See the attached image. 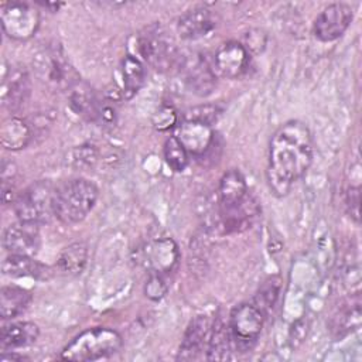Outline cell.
Masks as SVG:
<instances>
[{"mask_svg": "<svg viewBox=\"0 0 362 362\" xmlns=\"http://www.w3.org/2000/svg\"><path fill=\"white\" fill-rule=\"evenodd\" d=\"M180 250L173 238L161 236L143 243L136 249V262L148 274H167L178 263Z\"/></svg>", "mask_w": 362, "mask_h": 362, "instance_id": "obj_10", "label": "cell"}, {"mask_svg": "<svg viewBox=\"0 0 362 362\" xmlns=\"http://www.w3.org/2000/svg\"><path fill=\"white\" fill-rule=\"evenodd\" d=\"M137 48L143 59L156 71L165 72L181 65L180 54L173 38L158 24H151L139 35Z\"/></svg>", "mask_w": 362, "mask_h": 362, "instance_id": "obj_7", "label": "cell"}, {"mask_svg": "<svg viewBox=\"0 0 362 362\" xmlns=\"http://www.w3.org/2000/svg\"><path fill=\"white\" fill-rule=\"evenodd\" d=\"M37 4H40L41 7H45V8H48L49 11H58V8L59 7H62V3H37Z\"/></svg>", "mask_w": 362, "mask_h": 362, "instance_id": "obj_36", "label": "cell"}, {"mask_svg": "<svg viewBox=\"0 0 362 362\" xmlns=\"http://www.w3.org/2000/svg\"><path fill=\"white\" fill-rule=\"evenodd\" d=\"M122 335L109 327H93L78 334L62 351L61 359L89 362L105 359L120 351Z\"/></svg>", "mask_w": 362, "mask_h": 362, "instance_id": "obj_4", "label": "cell"}, {"mask_svg": "<svg viewBox=\"0 0 362 362\" xmlns=\"http://www.w3.org/2000/svg\"><path fill=\"white\" fill-rule=\"evenodd\" d=\"M354 20V10L345 3L327 6L313 23V34L321 42H331L344 35Z\"/></svg>", "mask_w": 362, "mask_h": 362, "instance_id": "obj_11", "label": "cell"}, {"mask_svg": "<svg viewBox=\"0 0 362 362\" xmlns=\"http://www.w3.org/2000/svg\"><path fill=\"white\" fill-rule=\"evenodd\" d=\"M40 328L30 321L10 322L1 327L0 348L1 351H13L34 344L38 339Z\"/></svg>", "mask_w": 362, "mask_h": 362, "instance_id": "obj_19", "label": "cell"}, {"mask_svg": "<svg viewBox=\"0 0 362 362\" xmlns=\"http://www.w3.org/2000/svg\"><path fill=\"white\" fill-rule=\"evenodd\" d=\"M120 72L123 79L122 96L124 99L133 98L146 81V66L134 55H126L120 62Z\"/></svg>", "mask_w": 362, "mask_h": 362, "instance_id": "obj_25", "label": "cell"}, {"mask_svg": "<svg viewBox=\"0 0 362 362\" xmlns=\"http://www.w3.org/2000/svg\"><path fill=\"white\" fill-rule=\"evenodd\" d=\"M218 20L212 10L204 6L187 10L177 21V33L182 40H199L216 28Z\"/></svg>", "mask_w": 362, "mask_h": 362, "instance_id": "obj_18", "label": "cell"}, {"mask_svg": "<svg viewBox=\"0 0 362 362\" xmlns=\"http://www.w3.org/2000/svg\"><path fill=\"white\" fill-rule=\"evenodd\" d=\"M168 291V286L163 274H150L148 280L144 284V294L153 301L161 300Z\"/></svg>", "mask_w": 362, "mask_h": 362, "instance_id": "obj_34", "label": "cell"}, {"mask_svg": "<svg viewBox=\"0 0 362 362\" xmlns=\"http://www.w3.org/2000/svg\"><path fill=\"white\" fill-rule=\"evenodd\" d=\"M153 127L158 132H167L170 129L177 127L178 124V113L171 105H161L151 117Z\"/></svg>", "mask_w": 362, "mask_h": 362, "instance_id": "obj_31", "label": "cell"}, {"mask_svg": "<svg viewBox=\"0 0 362 362\" xmlns=\"http://www.w3.org/2000/svg\"><path fill=\"white\" fill-rule=\"evenodd\" d=\"M219 218L225 233L242 232L250 228L260 215V204L249 191L243 174L228 170L218 185Z\"/></svg>", "mask_w": 362, "mask_h": 362, "instance_id": "obj_2", "label": "cell"}, {"mask_svg": "<svg viewBox=\"0 0 362 362\" xmlns=\"http://www.w3.org/2000/svg\"><path fill=\"white\" fill-rule=\"evenodd\" d=\"M99 197V188L86 178H72L55 187L54 216L72 225L83 221L95 208Z\"/></svg>", "mask_w": 362, "mask_h": 362, "instance_id": "obj_3", "label": "cell"}, {"mask_svg": "<svg viewBox=\"0 0 362 362\" xmlns=\"http://www.w3.org/2000/svg\"><path fill=\"white\" fill-rule=\"evenodd\" d=\"M98 160V150L92 144H82L72 150L71 164L76 170L92 168Z\"/></svg>", "mask_w": 362, "mask_h": 362, "instance_id": "obj_32", "label": "cell"}, {"mask_svg": "<svg viewBox=\"0 0 362 362\" xmlns=\"http://www.w3.org/2000/svg\"><path fill=\"white\" fill-rule=\"evenodd\" d=\"M0 140L7 150H21L33 140V127L27 120L11 116L1 123Z\"/></svg>", "mask_w": 362, "mask_h": 362, "instance_id": "obj_21", "label": "cell"}, {"mask_svg": "<svg viewBox=\"0 0 362 362\" xmlns=\"http://www.w3.org/2000/svg\"><path fill=\"white\" fill-rule=\"evenodd\" d=\"M314 157V141L301 120H287L272 134L266 180L273 195L284 197L305 175Z\"/></svg>", "mask_w": 362, "mask_h": 362, "instance_id": "obj_1", "label": "cell"}, {"mask_svg": "<svg viewBox=\"0 0 362 362\" xmlns=\"http://www.w3.org/2000/svg\"><path fill=\"white\" fill-rule=\"evenodd\" d=\"M359 204H361V188L356 185L348 187L345 192V205L349 216L358 223L359 222Z\"/></svg>", "mask_w": 362, "mask_h": 362, "instance_id": "obj_35", "label": "cell"}, {"mask_svg": "<svg viewBox=\"0 0 362 362\" xmlns=\"http://www.w3.org/2000/svg\"><path fill=\"white\" fill-rule=\"evenodd\" d=\"M37 78L57 92L71 90L81 82L79 74L59 45H48L33 57Z\"/></svg>", "mask_w": 362, "mask_h": 362, "instance_id": "obj_5", "label": "cell"}, {"mask_svg": "<svg viewBox=\"0 0 362 362\" xmlns=\"http://www.w3.org/2000/svg\"><path fill=\"white\" fill-rule=\"evenodd\" d=\"M31 93V81L28 72L21 66H8L1 75V105L11 110H20Z\"/></svg>", "mask_w": 362, "mask_h": 362, "instance_id": "obj_15", "label": "cell"}, {"mask_svg": "<svg viewBox=\"0 0 362 362\" xmlns=\"http://www.w3.org/2000/svg\"><path fill=\"white\" fill-rule=\"evenodd\" d=\"M1 272L4 276L21 279V277H33V279H47L49 274V269L34 259V256L25 255H11L8 253L1 263Z\"/></svg>", "mask_w": 362, "mask_h": 362, "instance_id": "obj_20", "label": "cell"}, {"mask_svg": "<svg viewBox=\"0 0 362 362\" xmlns=\"http://www.w3.org/2000/svg\"><path fill=\"white\" fill-rule=\"evenodd\" d=\"M264 324V315L253 303H242L232 308L228 317V325L233 346L240 351H249L257 341Z\"/></svg>", "mask_w": 362, "mask_h": 362, "instance_id": "obj_8", "label": "cell"}, {"mask_svg": "<svg viewBox=\"0 0 362 362\" xmlns=\"http://www.w3.org/2000/svg\"><path fill=\"white\" fill-rule=\"evenodd\" d=\"M69 105L81 117L92 122L99 120L102 100L96 96L89 85L79 82L76 86H74L69 90Z\"/></svg>", "mask_w": 362, "mask_h": 362, "instance_id": "obj_22", "label": "cell"}, {"mask_svg": "<svg viewBox=\"0 0 362 362\" xmlns=\"http://www.w3.org/2000/svg\"><path fill=\"white\" fill-rule=\"evenodd\" d=\"M361 301L359 298L355 301V304H351V307H345L339 311L338 315L332 318V331L337 332V335L342 337L348 334L352 329H356L361 324Z\"/></svg>", "mask_w": 362, "mask_h": 362, "instance_id": "obj_29", "label": "cell"}, {"mask_svg": "<svg viewBox=\"0 0 362 362\" xmlns=\"http://www.w3.org/2000/svg\"><path fill=\"white\" fill-rule=\"evenodd\" d=\"M40 225L17 221L8 225L3 233V247L11 255L34 256L40 249Z\"/></svg>", "mask_w": 362, "mask_h": 362, "instance_id": "obj_16", "label": "cell"}, {"mask_svg": "<svg viewBox=\"0 0 362 362\" xmlns=\"http://www.w3.org/2000/svg\"><path fill=\"white\" fill-rule=\"evenodd\" d=\"M281 290V280L277 276L269 277L263 284L259 287V290L255 294L253 304L262 311L264 318L274 310L277 300L280 297Z\"/></svg>", "mask_w": 362, "mask_h": 362, "instance_id": "obj_27", "label": "cell"}, {"mask_svg": "<svg viewBox=\"0 0 362 362\" xmlns=\"http://www.w3.org/2000/svg\"><path fill=\"white\" fill-rule=\"evenodd\" d=\"M184 81L189 92L199 98L209 96L218 83V75L214 66L202 55H192L181 59Z\"/></svg>", "mask_w": 362, "mask_h": 362, "instance_id": "obj_14", "label": "cell"}, {"mask_svg": "<svg viewBox=\"0 0 362 362\" xmlns=\"http://www.w3.org/2000/svg\"><path fill=\"white\" fill-rule=\"evenodd\" d=\"M163 153H164V160L167 165L175 173H182L189 164L191 156L175 136H170L165 140Z\"/></svg>", "mask_w": 362, "mask_h": 362, "instance_id": "obj_28", "label": "cell"}, {"mask_svg": "<svg viewBox=\"0 0 362 362\" xmlns=\"http://www.w3.org/2000/svg\"><path fill=\"white\" fill-rule=\"evenodd\" d=\"M0 17L4 34L17 41L30 40L37 33L41 21L40 10L25 1L1 3Z\"/></svg>", "mask_w": 362, "mask_h": 362, "instance_id": "obj_9", "label": "cell"}, {"mask_svg": "<svg viewBox=\"0 0 362 362\" xmlns=\"http://www.w3.org/2000/svg\"><path fill=\"white\" fill-rule=\"evenodd\" d=\"M250 54L240 41H226L221 44L212 59L214 71L218 76L225 79L240 78L249 68Z\"/></svg>", "mask_w": 362, "mask_h": 362, "instance_id": "obj_12", "label": "cell"}, {"mask_svg": "<svg viewBox=\"0 0 362 362\" xmlns=\"http://www.w3.org/2000/svg\"><path fill=\"white\" fill-rule=\"evenodd\" d=\"M55 185L49 180H40L17 192L13 202L18 221L41 225L54 216Z\"/></svg>", "mask_w": 362, "mask_h": 362, "instance_id": "obj_6", "label": "cell"}, {"mask_svg": "<svg viewBox=\"0 0 362 362\" xmlns=\"http://www.w3.org/2000/svg\"><path fill=\"white\" fill-rule=\"evenodd\" d=\"M233 344L232 337L226 322L222 317H215L211 328V335L206 346V359L208 361H225L230 358Z\"/></svg>", "mask_w": 362, "mask_h": 362, "instance_id": "obj_23", "label": "cell"}, {"mask_svg": "<svg viewBox=\"0 0 362 362\" xmlns=\"http://www.w3.org/2000/svg\"><path fill=\"white\" fill-rule=\"evenodd\" d=\"M222 113H223V107L219 106L218 103H205L187 110L184 113V120H194V122L212 126L214 123L218 122Z\"/></svg>", "mask_w": 362, "mask_h": 362, "instance_id": "obj_30", "label": "cell"}, {"mask_svg": "<svg viewBox=\"0 0 362 362\" xmlns=\"http://www.w3.org/2000/svg\"><path fill=\"white\" fill-rule=\"evenodd\" d=\"M267 44V35L263 30L260 28H253L249 30L242 41V45L246 48V51L252 55V54H260L263 52V49L266 48Z\"/></svg>", "mask_w": 362, "mask_h": 362, "instance_id": "obj_33", "label": "cell"}, {"mask_svg": "<svg viewBox=\"0 0 362 362\" xmlns=\"http://www.w3.org/2000/svg\"><path fill=\"white\" fill-rule=\"evenodd\" d=\"M88 262V246L83 242H74L64 247L57 259V269L65 276H78Z\"/></svg>", "mask_w": 362, "mask_h": 362, "instance_id": "obj_26", "label": "cell"}, {"mask_svg": "<svg viewBox=\"0 0 362 362\" xmlns=\"http://www.w3.org/2000/svg\"><path fill=\"white\" fill-rule=\"evenodd\" d=\"M33 300L31 293L20 286H4L0 291V317L13 320L20 317L28 308Z\"/></svg>", "mask_w": 362, "mask_h": 362, "instance_id": "obj_24", "label": "cell"}, {"mask_svg": "<svg viewBox=\"0 0 362 362\" xmlns=\"http://www.w3.org/2000/svg\"><path fill=\"white\" fill-rule=\"evenodd\" d=\"M189 156L197 158H205L214 147H216V133L212 126L194 122V120H182L177 124V130L174 134Z\"/></svg>", "mask_w": 362, "mask_h": 362, "instance_id": "obj_13", "label": "cell"}, {"mask_svg": "<svg viewBox=\"0 0 362 362\" xmlns=\"http://www.w3.org/2000/svg\"><path fill=\"white\" fill-rule=\"evenodd\" d=\"M214 318L209 315H197L191 322L188 324L182 341L180 344L178 361H192L198 359L204 351H206L211 328H212Z\"/></svg>", "mask_w": 362, "mask_h": 362, "instance_id": "obj_17", "label": "cell"}]
</instances>
